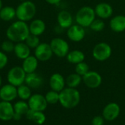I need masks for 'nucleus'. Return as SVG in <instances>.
<instances>
[{"instance_id": "ddd939ff", "label": "nucleus", "mask_w": 125, "mask_h": 125, "mask_svg": "<svg viewBox=\"0 0 125 125\" xmlns=\"http://www.w3.org/2000/svg\"><path fill=\"white\" fill-rule=\"evenodd\" d=\"M18 97L17 87L8 83L0 88V99L1 101L12 102Z\"/></svg>"}, {"instance_id": "bb28decb", "label": "nucleus", "mask_w": 125, "mask_h": 125, "mask_svg": "<svg viewBox=\"0 0 125 125\" xmlns=\"http://www.w3.org/2000/svg\"><path fill=\"white\" fill-rule=\"evenodd\" d=\"M82 81H83L82 77L77 73L70 74L65 79L67 86L69 88H76L81 83Z\"/></svg>"}, {"instance_id": "f3484780", "label": "nucleus", "mask_w": 125, "mask_h": 125, "mask_svg": "<svg viewBox=\"0 0 125 125\" xmlns=\"http://www.w3.org/2000/svg\"><path fill=\"white\" fill-rule=\"evenodd\" d=\"M57 22L61 28L68 29L73 24V15L67 10H61L57 15Z\"/></svg>"}, {"instance_id": "c756f323", "label": "nucleus", "mask_w": 125, "mask_h": 125, "mask_svg": "<svg viewBox=\"0 0 125 125\" xmlns=\"http://www.w3.org/2000/svg\"><path fill=\"white\" fill-rule=\"evenodd\" d=\"M24 42L27 44V46L31 49H34L41 43L39 36H37V35H32V34H29Z\"/></svg>"}, {"instance_id": "4c0bfd02", "label": "nucleus", "mask_w": 125, "mask_h": 125, "mask_svg": "<svg viewBox=\"0 0 125 125\" xmlns=\"http://www.w3.org/2000/svg\"><path fill=\"white\" fill-rule=\"evenodd\" d=\"M3 7V4H2V1L0 0V10L1 9V7Z\"/></svg>"}, {"instance_id": "aec40b11", "label": "nucleus", "mask_w": 125, "mask_h": 125, "mask_svg": "<svg viewBox=\"0 0 125 125\" xmlns=\"http://www.w3.org/2000/svg\"><path fill=\"white\" fill-rule=\"evenodd\" d=\"M109 26L114 32H122L125 31V15H117L111 18Z\"/></svg>"}, {"instance_id": "6e6552de", "label": "nucleus", "mask_w": 125, "mask_h": 125, "mask_svg": "<svg viewBox=\"0 0 125 125\" xmlns=\"http://www.w3.org/2000/svg\"><path fill=\"white\" fill-rule=\"evenodd\" d=\"M39 62H47L51 59L53 53L52 52L50 43H40L34 49V55Z\"/></svg>"}, {"instance_id": "6ab92c4d", "label": "nucleus", "mask_w": 125, "mask_h": 125, "mask_svg": "<svg viewBox=\"0 0 125 125\" xmlns=\"http://www.w3.org/2000/svg\"><path fill=\"white\" fill-rule=\"evenodd\" d=\"M44 80L42 76L36 72L26 74L25 79V84L28 85L30 88L37 89L40 88L43 85Z\"/></svg>"}, {"instance_id": "1a4fd4ad", "label": "nucleus", "mask_w": 125, "mask_h": 125, "mask_svg": "<svg viewBox=\"0 0 125 125\" xmlns=\"http://www.w3.org/2000/svg\"><path fill=\"white\" fill-rule=\"evenodd\" d=\"M29 109L34 111H44L48 106L45 96L40 94H34L28 99Z\"/></svg>"}, {"instance_id": "a878e982", "label": "nucleus", "mask_w": 125, "mask_h": 125, "mask_svg": "<svg viewBox=\"0 0 125 125\" xmlns=\"http://www.w3.org/2000/svg\"><path fill=\"white\" fill-rule=\"evenodd\" d=\"M16 17L15 8L12 6H3L0 10V18L4 21H10Z\"/></svg>"}, {"instance_id": "e433bc0d", "label": "nucleus", "mask_w": 125, "mask_h": 125, "mask_svg": "<svg viewBox=\"0 0 125 125\" xmlns=\"http://www.w3.org/2000/svg\"><path fill=\"white\" fill-rule=\"evenodd\" d=\"M1 84H2V78H1V76L0 74V87L1 86Z\"/></svg>"}, {"instance_id": "0eeeda50", "label": "nucleus", "mask_w": 125, "mask_h": 125, "mask_svg": "<svg viewBox=\"0 0 125 125\" xmlns=\"http://www.w3.org/2000/svg\"><path fill=\"white\" fill-rule=\"evenodd\" d=\"M49 43L53 55L58 57H66L70 52L69 43L62 38H54Z\"/></svg>"}, {"instance_id": "7ed1b4c3", "label": "nucleus", "mask_w": 125, "mask_h": 125, "mask_svg": "<svg viewBox=\"0 0 125 125\" xmlns=\"http://www.w3.org/2000/svg\"><path fill=\"white\" fill-rule=\"evenodd\" d=\"M15 11L18 20L28 22L34 18L37 13V7L33 1L25 0L21 1L15 8Z\"/></svg>"}, {"instance_id": "9d476101", "label": "nucleus", "mask_w": 125, "mask_h": 125, "mask_svg": "<svg viewBox=\"0 0 125 125\" xmlns=\"http://www.w3.org/2000/svg\"><path fill=\"white\" fill-rule=\"evenodd\" d=\"M83 82L89 88L94 89L99 88L103 83L102 76L95 71H89L82 77Z\"/></svg>"}, {"instance_id": "20e7f679", "label": "nucleus", "mask_w": 125, "mask_h": 125, "mask_svg": "<svg viewBox=\"0 0 125 125\" xmlns=\"http://www.w3.org/2000/svg\"><path fill=\"white\" fill-rule=\"evenodd\" d=\"M96 18L94 9L89 6L81 7L76 13L75 21L83 27H89L92 21Z\"/></svg>"}, {"instance_id": "2f4dec72", "label": "nucleus", "mask_w": 125, "mask_h": 125, "mask_svg": "<svg viewBox=\"0 0 125 125\" xmlns=\"http://www.w3.org/2000/svg\"><path fill=\"white\" fill-rule=\"evenodd\" d=\"M75 73L83 77V75H85L86 73H88L90 71V69H89V66L88 65V63L83 61L75 65Z\"/></svg>"}, {"instance_id": "f704fd0d", "label": "nucleus", "mask_w": 125, "mask_h": 125, "mask_svg": "<svg viewBox=\"0 0 125 125\" xmlns=\"http://www.w3.org/2000/svg\"><path fill=\"white\" fill-rule=\"evenodd\" d=\"M104 125V118L100 116H97L93 118L92 121V125Z\"/></svg>"}, {"instance_id": "f8f14e48", "label": "nucleus", "mask_w": 125, "mask_h": 125, "mask_svg": "<svg viewBox=\"0 0 125 125\" xmlns=\"http://www.w3.org/2000/svg\"><path fill=\"white\" fill-rule=\"evenodd\" d=\"M120 107L116 102L108 103L103 111V117L105 120L112 122L117 119L120 114Z\"/></svg>"}, {"instance_id": "423d86ee", "label": "nucleus", "mask_w": 125, "mask_h": 125, "mask_svg": "<svg viewBox=\"0 0 125 125\" xmlns=\"http://www.w3.org/2000/svg\"><path fill=\"white\" fill-rule=\"evenodd\" d=\"M112 55L111 46L105 43L100 42L94 46L92 50V56L97 61L104 62L108 60Z\"/></svg>"}, {"instance_id": "a211bd4d", "label": "nucleus", "mask_w": 125, "mask_h": 125, "mask_svg": "<svg viewBox=\"0 0 125 125\" xmlns=\"http://www.w3.org/2000/svg\"><path fill=\"white\" fill-rule=\"evenodd\" d=\"M29 28L30 34L40 36L45 32L46 29V24L45 21L40 18H34L29 24Z\"/></svg>"}, {"instance_id": "c85d7f7f", "label": "nucleus", "mask_w": 125, "mask_h": 125, "mask_svg": "<svg viewBox=\"0 0 125 125\" xmlns=\"http://www.w3.org/2000/svg\"><path fill=\"white\" fill-rule=\"evenodd\" d=\"M45 99L48 104L54 105L59 102V92L55 91L53 90H51L47 92L45 96Z\"/></svg>"}, {"instance_id": "cd10ccee", "label": "nucleus", "mask_w": 125, "mask_h": 125, "mask_svg": "<svg viewBox=\"0 0 125 125\" xmlns=\"http://www.w3.org/2000/svg\"><path fill=\"white\" fill-rule=\"evenodd\" d=\"M17 93H18V97L21 100H24V101L28 100L31 96V88L26 84H22L20 86L17 87Z\"/></svg>"}, {"instance_id": "4468645a", "label": "nucleus", "mask_w": 125, "mask_h": 125, "mask_svg": "<svg viewBox=\"0 0 125 125\" xmlns=\"http://www.w3.org/2000/svg\"><path fill=\"white\" fill-rule=\"evenodd\" d=\"M94 9L96 16L103 20L110 18L114 13L113 7L107 2H101L97 4Z\"/></svg>"}, {"instance_id": "9b49d317", "label": "nucleus", "mask_w": 125, "mask_h": 125, "mask_svg": "<svg viewBox=\"0 0 125 125\" xmlns=\"http://www.w3.org/2000/svg\"><path fill=\"white\" fill-rule=\"evenodd\" d=\"M67 38L73 42H80L83 40L86 35L84 27L76 24H73L67 30Z\"/></svg>"}, {"instance_id": "2eb2a0df", "label": "nucleus", "mask_w": 125, "mask_h": 125, "mask_svg": "<svg viewBox=\"0 0 125 125\" xmlns=\"http://www.w3.org/2000/svg\"><path fill=\"white\" fill-rule=\"evenodd\" d=\"M49 85L51 90L60 92L65 88V79L61 74L54 73L51 76L49 79Z\"/></svg>"}, {"instance_id": "f03ea898", "label": "nucleus", "mask_w": 125, "mask_h": 125, "mask_svg": "<svg viewBox=\"0 0 125 125\" xmlns=\"http://www.w3.org/2000/svg\"><path fill=\"white\" fill-rule=\"evenodd\" d=\"M81 101L80 92L73 88H64L59 92V103L67 109H72L78 105Z\"/></svg>"}, {"instance_id": "473e14b6", "label": "nucleus", "mask_w": 125, "mask_h": 125, "mask_svg": "<svg viewBox=\"0 0 125 125\" xmlns=\"http://www.w3.org/2000/svg\"><path fill=\"white\" fill-rule=\"evenodd\" d=\"M14 47H15V43L9 39L4 41L1 44V51H3L5 53H10L13 52Z\"/></svg>"}, {"instance_id": "b1692460", "label": "nucleus", "mask_w": 125, "mask_h": 125, "mask_svg": "<svg viewBox=\"0 0 125 125\" xmlns=\"http://www.w3.org/2000/svg\"><path fill=\"white\" fill-rule=\"evenodd\" d=\"M25 116L29 120H31L39 125H43L46 119L43 111H34L31 109L27 111Z\"/></svg>"}, {"instance_id": "39448f33", "label": "nucleus", "mask_w": 125, "mask_h": 125, "mask_svg": "<svg viewBox=\"0 0 125 125\" xmlns=\"http://www.w3.org/2000/svg\"><path fill=\"white\" fill-rule=\"evenodd\" d=\"M26 73L23 69L22 66H13L11 68L7 74V80L8 83L18 87L22 84L25 83Z\"/></svg>"}, {"instance_id": "c9c22d12", "label": "nucleus", "mask_w": 125, "mask_h": 125, "mask_svg": "<svg viewBox=\"0 0 125 125\" xmlns=\"http://www.w3.org/2000/svg\"><path fill=\"white\" fill-rule=\"evenodd\" d=\"M48 4H51V5H56L58 4L59 3H60V1L62 0H45Z\"/></svg>"}, {"instance_id": "72a5a7b5", "label": "nucleus", "mask_w": 125, "mask_h": 125, "mask_svg": "<svg viewBox=\"0 0 125 125\" xmlns=\"http://www.w3.org/2000/svg\"><path fill=\"white\" fill-rule=\"evenodd\" d=\"M8 63V57L5 52L0 51V70L3 69Z\"/></svg>"}, {"instance_id": "4be33fe9", "label": "nucleus", "mask_w": 125, "mask_h": 125, "mask_svg": "<svg viewBox=\"0 0 125 125\" xmlns=\"http://www.w3.org/2000/svg\"><path fill=\"white\" fill-rule=\"evenodd\" d=\"M39 64V60L34 55H29L23 60L22 68L26 74L35 72Z\"/></svg>"}, {"instance_id": "58836bf2", "label": "nucleus", "mask_w": 125, "mask_h": 125, "mask_svg": "<svg viewBox=\"0 0 125 125\" xmlns=\"http://www.w3.org/2000/svg\"><path fill=\"white\" fill-rule=\"evenodd\" d=\"M18 1H25V0H18Z\"/></svg>"}, {"instance_id": "5701e85b", "label": "nucleus", "mask_w": 125, "mask_h": 125, "mask_svg": "<svg viewBox=\"0 0 125 125\" xmlns=\"http://www.w3.org/2000/svg\"><path fill=\"white\" fill-rule=\"evenodd\" d=\"M14 116L13 119L15 120H20L23 115H26L27 111L29 110V107L27 102H26L24 100H20L16 102L14 105Z\"/></svg>"}, {"instance_id": "393cba45", "label": "nucleus", "mask_w": 125, "mask_h": 125, "mask_svg": "<svg viewBox=\"0 0 125 125\" xmlns=\"http://www.w3.org/2000/svg\"><path fill=\"white\" fill-rule=\"evenodd\" d=\"M85 57H86L85 54L82 51L78 50V49L70 51L66 56L67 60L69 63L72 64H75V65L84 61Z\"/></svg>"}, {"instance_id": "f257e3e1", "label": "nucleus", "mask_w": 125, "mask_h": 125, "mask_svg": "<svg viewBox=\"0 0 125 125\" xmlns=\"http://www.w3.org/2000/svg\"><path fill=\"white\" fill-rule=\"evenodd\" d=\"M30 34L29 24L27 22L17 20L12 22L6 30V36L7 39L12 42H23Z\"/></svg>"}, {"instance_id": "412c9836", "label": "nucleus", "mask_w": 125, "mask_h": 125, "mask_svg": "<svg viewBox=\"0 0 125 125\" xmlns=\"http://www.w3.org/2000/svg\"><path fill=\"white\" fill-rule=\"evenodd\" d=\"M13 52L18 59L23 60L29 55H31V49L24 41L18 42L15 43Z\"/></svg>"}, {"instance_id": "7c9ffc66", "label": "nucleus", "mask_w": 125, "mask_h": 125, "mask_svg": "<svg viewBox=\"0 0 125 125\" xmlns=\"http://www.w3.org/2000/svg\"><path fill=\"white\" fill-rule=\"evenodd\" d=\"M105 22L103 19L95 18L92 21V23L91 24L89 27L92 31L96 32H99L103 31L105 29Z\"/></svg>"}, {"instance_id": "dca6fc26", "label": "nucleus", "mask_w": 125, "mask_h": 125, "mask_svg": "<svg viewBox=\"0 0 125 125\" xmlns=\"http://www.w3.org/2000/svg\"><path fill=\"white\" fill-rule=\"evenodd\" d=\"M14 108L10 102H0V119L2 121H10L13 119Z\"/></svg>"}]
</instances>
